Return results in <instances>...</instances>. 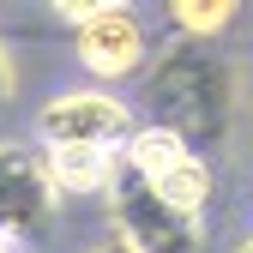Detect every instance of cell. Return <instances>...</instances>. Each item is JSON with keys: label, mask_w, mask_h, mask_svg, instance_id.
<instances>
[{"label": "cell", "mask_w": 253, "mask_h": 253, "mask_svg": "<svg viewBox=\"0 0 253 253\" xmlns=\"http://www.w3.org/2000/svg\"><path fill=\"white\" fill-rule=\"evenodd\" d=\"M139 121L175 133L187 151H223L241 121V67L217 42H163L139 79Z\"/></svg>", "instance_id": "cell-1"}, {"label": "cell", "mask_w": 253, "mask_h": 253, "mask_svg": "<svg viewBox=\"0 0 253 253\" xmlns=\"http://www.w3.org/2000/svg\"><path fill=\"white\" fill-rule=\"evenodd\" d=\"M60 18H73V48H79V67L97 79L103 90L109 84H126V79H145L151 67V37L133 6H60Z\"/></svg>", "instance_id": "cell-2"}, {"label": "cell", "mask_w": 253, "mask_h": 253, "mask_svg": "<svg viewBox=\"0 0 253 253\" xmlns=\"http://www.w3.org/2000/svg\"><path fill=\"white\" fill-rule=\"evenodd\" d=\"M139 133V109L121 103L115 90L84 84V90H60L37 109V139L42 151H67V145H90V151H121Z\"/></svg>", "instance_id": "cell-3"}, {"label": "cell", "mask_w": 253, "mask_h": 253, "mask_svg": "<svg viewBox=\"0 0 253 253\" xmlns=\"http://www.w3.org/2000/svg\"><path fill=\"white\" fill-rule=\"evenodd\" d=\"M103 199L115 217V241H126L133 253H205V223L163 205L151 193V181H139L133 169H115Z\"/></svg>", "instance_id": "cell-4"}, {"label": "cell", "mask_w": 253, "mask_h": 253, "mask_svg": "<svg viewBox=\"0 0 253 253\" xmlns=\"http://www.w3.org/2000/svg\"><path fill=\"white\" fill-rule=\"evenodd\" d=\"M54 211H60V193L48 181V157L37 145L0 139V253L42 241L54 229Z\"/></svg>", "instance_id": "cell-5"}, {"label": "cell", "mask_w": 253, "mask_h": 253, "mask_svg": "<svg viewBox=\"0 0 253 253\" xmlns=\"http://www.w3.org/2000/svg\"><path fill=\"white\" fill-rule=\"evenodd\" d=\"M139 181H145V175H139ZM151 193L163 199V205H175L181 217H199V223H205V205H211V193H217L211 157H199V151H181L163 175H151Z\"/></svg>", "instance_id": "cell-6"}, {"label": "cell", "mask_w": 253, "mask_h": 253, "mask_svg": "<svg viewBox=\"0 0 253 253\" xmlns=\"http://www.w3.org/2000/svg\"><path fill=\"white\" fill-rule=\"evenodd\" d=\"M48 157V181H54V193L67 199H90V193H109V181L121 169V151H90V145H67V151H42Z\"/></svg>", "instance_id": "cell-7"}, {"label": "cell", "mask_w": 253, "mask_h": 253, "mask_svg": "<svg viewBox=\"0 0 253 253\" xmlns=\"http://www.w3.org/2000/svg\"><path fill=\"white\" fill-rule=\"evenodd\" d=\"M235 18H241L235 0H169V24L187 42H217Z\"/></svg>", "instance_id": "cell-8"}, {"label": "cell", "mask_w": 253, "mask_h": 253, "mask_svg": "<svg viewBox=\"0 0 253 253\" xmlns=\"http://www.w3.org/2000/svg\"><path fill=\"white\" fill-rule=\"evenodd\" d=\"M18 103V67H12V48L0 42V115Z\"/></svg>", "instance_id": "cell-9"}, {"label": "cell", "mask_w": 253, "mask_h": 253, "mask_svg": "<svg viewBox=\"0 0 253 253\" xmlns=\"http://www.w3.org/2000/svg\"><path fill=\"white\" fill-rule=\"evenodd\" d=\"M84 253H133V247H126V241H115V235H109V241H97V247H84Z\"/></svg>", "instance_id": "cell-10"}, {"label": "cell", "mask_w": 253, "mask_h": 253, "mask_svg": "<svg viewBox=\"0 0 253 253\" xmlns=\"http://www.w3.org/2000/svg\"><path fill=\"white\" fill-rule=\"evenodd\" d=\"M235 253H253V235H247V241H241V247H235Z\"/></svg>", "instance_id": "cell-11"}]
</instances>
